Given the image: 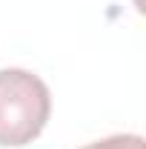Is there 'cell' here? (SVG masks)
I'll list each match as a JSON object with an SVG mask.
<instances>
[{
  "label": "cell",
  "instance_id": "obj_1",
  "mask_svg": "<svg viewBox=\"0 0 146 149\" xmlns=\"http://www.w3.org/2000/svg\"><path fill=\"white\" fill-rule=\"evenodd\" d=\"M52 115L49 86L29 69H0V146H26Z\"/></svg>",
  "mask_w": 146,
  "mask_h": 149
},
{
  "label": "cell",
  "instance_id": "obj_2",
  "mask_svg": "<svg viewBox=\"0 0 146 149\" xmlns=\"http://www.w3.org/2000/svg\"><path fill=\"white\" fill-rule=\"evenodd\" d=\"M83 149H146V143L140 135H112V138H103V141L86 143Z\"/></svg>",
  "mask_w": 146,
  "mask_h": 149
}]
</instances>
